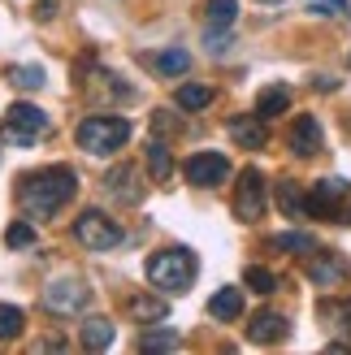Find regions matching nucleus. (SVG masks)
<instances>
[{"label": "nucleus", "mask_w": 351, "mask_h": 355, "mask_svg": "<svg viewBox=\"0 0 351 355\" xmlns=\"http://www.w3.org/2000/svg\"><path fill=\"white\" fill-rule=\"evenodd\" d=\"M277 204H282V212L291 221H300V217H308V195L300 191V182H277Z\"/></svg>", "instance_id": "nucleus-17"}, {"label": "nucleus", "mask_w": 351, "mask_h": 355, "mask_svg": "<svg viewBox=\"0 0 351 355\" xmlns=\"http://www.w3.org/2000/svg\"><path fill=\"white\" fill-rule=\"evenodd\" d=\"M178 347H182V338L173 329H152L139 338V351H178Z\"/></svg>", "instance_id": "nucleus-26"}, {"label": "nucleus", "mask_w": 351, "mask_h": 355, "mask_svg": "<svg viewBox=\"0 0 351 355\" xmlns=\"http://www.w3.org/2000/svg\"><path fill=\"white\" fill-rule=\"evenodd\" d=\"M286 144H291L295 156H317L321 152V121L317 117H295Z\"/></svg>", "instance_id": "nucleus-13"}, {"label": "nucleus", "mask_w": 351, "mask_h": 355, "mask_svg": "<svg viewBox=\"0 0 351 355\" xmlns=\"http://www.w3.org/2000/svg\"><path fill=\"white\" fill-rule=\"evenodd\" d=\"M230 178V161L221 152H196L187 161V182L191 187H221Z\"/></svg>", "instance_id": "nucleus-9"}, {"label": "nucleus", "mask_w": 351, "mask_h": 355, "mask_svg": "<svg viewBox=\"0 0 351 355\" xmlns=\"http://www.w3.org/2000/svg\"><path fill=\"white\" fill-rule=\"evenodd\" d=\"M48 130H52V117L44 109H35V104H13V109L5 113V121H0V139L13 144V148L40 144Z\"/></svg>", "instance_id": "nucleus-4"}, {"label": "nucleus", "mask_w": 351, "mask_h": 355, "mask_svg": "<svg viewBox=\"0 0 351 355\" xmlns=\"http://www.w3.org/2000/svg\"><path fill=\"white\" fill-rule=\"evenodd\" d=\"M78 148L83 152H92V156H113L126 148V139H130V121L126 117H117V113H92V117H83L78 121Z\"/></svg>", "instance_id": "nucleus-3"}, {"label": "nucleus", "mask_w": 351, "mask_h": 355, "mask_svg": "<svg viewBox=\"0 0 351 355\" xmlns=\"http://www.w3.org/2000/svg\"><path fill=\"white\" fill-rule=\"evenodd\" d=\"M9 83H13V87H22V92H40L48 78H44V69H40V65H13V69H9Z\"/></svg>", "instance_id": "nucleus-25"}, {"label": "nucleus", "mask_w": 351, "mask_h": 355, "mask_svg": "<svg viewBox=\"0 0 351 355\" xmlns=\"http://www.w3.org/2000/svg\"><path fill=\"white\" fill-rule=\"evenodd\" d=\"M329 316H334V325H339L343 334H351V299H343L339 308H329Z\"/></svg>", "instance_id": "nucleus-32"}, {"label": "nucleus", "mask_w": 351, "mask_h": 355, "mask_svg": "<svg viewBox=\"0 0 351 355\" xmlns=\"http://www.w3.org/2000/svg\"><path fill=\"white\" fill-rule=\"evenodd\" d=\"M113 321H104V316H92V321H87L83 325V334H78V338H83V347L87 351H104V347H113Z\"/></svg>", "instance_id": "nucleus-18"}, {"label": "nucleus", "mask_w": 351, "mask_h": 355, "mask_svg": "<svg viewBox=\"0 0 351 355\" xmlns=\"http://www.w3.org/2000/svg\"><path fill=\"white\" fill-rule=\"evenodd\" d=\"M74 187L78 178L69 165H48V169H35L22 178V187H17V204L31 221H52L57 212L74 200Z\"/></svg>", "instance_id": "nucleus-1"}, {"label": "nucleus", "mask_w": 351, "mask_h": 355, "mask_svg": "<svg viewBox=\"0 0 351 355\" xmlns=\"http://www.w3.org/2000/svg\"><path fill=\"white\" fill-rule=\"evenodd\" d=\"M304 5L317 17H347V0H304Z\"/></svg>", "instance_id": "nucleus-29"}, {"label": "nucleus", "mask_w": 351, "mask_h": 355, "mask_svg": "<svg viewBox=\"0 0 351 355\" xmlns=\"http://www.w3.org/2000/svg\"><path fill=\"white\" fill-rule=\"evenodd\" d=\"M26 325V312L22 308H13V304H0V343L5 338H17Z\"/></svg>", "instance_id": "nucleus-27"}, {"label": "nucleus", "mask_w": 351, "mask_h": 355, "mask_svg": "<svg viewBox=\"0 0 351 355\" xmlns=\"http://www.w3.org/2000/svg\"><path fill=\"white\" fill-rule=\"evenodd\" d=\"M308 212L312 217H351V182L347 178H321L308 191Z\"/></svg>", "instance_id": "nucleus-6"}, {"label": "nucleus", "mask_w": 351, "mask_h": 355, "mask_svg": "<svg viewBox=\"0 0 351 355\" xmlns=\"http://www.w3.org/2000/svg\"><path fill=\"white\" fill-rule=\"evenodd\" d=\"M5 243H9V247H31V243H35V230H31L26 221H13V225L5 230Z\"/></svg>", "instance_id": "nucleus-30"}, {"label": "nucleus", "mask_w": 351, "mask_h": 355, "mask_svg": "<svg viewBox=\"0 0 351 355\" xmlns=\"http://www.w3.org/2000/svg\"><path fill=\"white\" fill-rule=\"evenodd\" d=\"M87 304H92V291H87L83 277H57V282H48V291H44V308L52 316H78Z\"/></svg>", "instance_id": "nucleus-8"}, {"label": "nucleus", "mask_w": 351, "mask_h": 355, "mask_svg": "<svg viewBox=\"0 0 351 355\" xmlns=\"http://www.w3.org/2000/svg\"><path fill=\"white\" fill-rule=\"evenodd\" d=\"M243 282H248L256 295H273V291H277V277H273L269 269H260V264H252V269L243 273Z\"/></svg>", "instance_id": "nucleus-28"}, {"label": "nucleus", "mask_w": 351, "mask_h": 355, "mask_svg": "<svg viewBox=\"0 0 351 355\" xmlns=\"http://www.w3.org/2000/svg\"><path fill=\"white\" fill-rule=\"evenodd\" d=\"M269 247H273V252H317V239L295 230V234H273Z\"/></svg>", "instance_id": "nucleus-24"}, {"label": "nucleus", "mask_w": 351, "mask_h": 355, "mask_svg": "<svg viewBox=\"0 0 351 355\" xmlns=\"http://www.w3.org/2000/svg\"><path fill=\"white\" fill-rule=\"evenodd\" d=\"M144 273H148V282H152L156 291H165V295H182L191 282H196L200 260H196V252H191V247H165V252L148 256Z\"/></svg>", "instance_id": "nucleus-2"}, {"label": "nucleus", "mask_w": 351, "mask_h": 355, "mask_svg": "<svg viewBox=\"0 0 351 355\" xmlns=\"http://www.w3.org/2000/svg\"><path fill=\"white\" fill-rule=\"evenodd\" d=\"M230 139H234L239 148H248V152L265 148V139H269L265 117H260V113H239V117H230Z\"/></svg>", "instance_id": "nucleus-12"}, {"label": "nucleus", "mask_w": 351, "mask_h": 355, "mask_svg": "<svg viewBox=\"0 0 351 355\" xmlns=\"http://www.w3.org/2000/svg\"><path fill=\"white\" fill-rule=\"evenodd\" d=\"M269 208V187H265V173L260 169H243L239 173V187H234V217L239 221H260Z\"/></svg>", "instance_id": "nucleus-7"}, {"label": "nucleus", "mask_w": 351, "mask_h": 355, "mask_svg": "<svg viewBox=\"0 0 351 355\" xmlns=\"http://www.w3.org/2000/svg\"><path fill=\"white\" fill-rule=\"evenodd\" d=\"M208 316H213V321H239L243 316V291L239 286H221L213 299H208Z\"/></svg>", "instance_id": "nucleus-15"}, {"label": "nucleus", "mask_w": 351, "mask_h": 355, "mask_svg": "<svg viewBox=\"0 0 351 355\" xmlns=\"http://www.w3.org/2000/svg\"><path fill=\"white\" fill-rule=\"evenodd\" d=\"M347 61H351V57H347Z\"/></svg>", "instance_id": "nucleus-36"}, {"label": "nucleus", "mask_w": 351, "mask_h": 355, "mask_svg": "<svg viewBox=\"0 0 351 355\" xmlns=\"http://www.w3.org/2000/svg\"><path fill=\"white\" fill-rule=\"evenodd\" d=\"M148 173L156 178V182H165V178L173 173V161H169V148L156 139V144H148Z\"/></svg>", "instance_id": "nucleus-23"}, {"label": "nucleus", "mask_w": 351, "mask_h": 355, "mask_svg": "<svg viewBox=\"0 0 351 355\" xmlns=\"http://www.w3.org/2000/svg\"><path fill=\"white\" fill-rule=\"evenodd\" d=\"M152 126H156V135H173V130H178V121H173V113L161 109V113L152 117Z\"/></svg>", "instance_id": "nucleus-33"}, {"label": "nucleus", "mask_w": 351, "mask_h": 355, "mask_svg": "<svg viewBox=\"0 0 351 355\" xmlns=\"http://www.w3.org/2000/svg\"><path fill=\"white\" fill-rule=\"evenodd\" d=\"M286 109H291V87H282V83L265 87L260 100H256V113L260 117H277V113H286Z\"/></svg>", "instance_id": "nucleus-19"}, {"label": "nucleus", "mask_w": 351, "mask_h": 355, "mask_svg": "<svg viewBox=\"0 0 351 355\" xmlns=\"http://www.w3.org/2000/svg\"><path fill=\"white\" fill-rule=\"evenodd\" d=\"M286 334H291V321H286L282 312H256L252 325H248V338L256 347H273V343H282Z\"/></svg>", "instance_id": "nucleus-11"}, {"label": "nucleus", "mask_w": 351, "mask_h": 355, "mask_svg": "<svg viewBox=\"0 0 351 355\" xmlns=\"http://www.w3.org/2000/svg\"><path fill=\"white\" fill-rule=\"evenodd\" d=\"M308 277L317 282V286L329 291V286H339V282L347 277V264H343L339 256H329V252H317V256L308 260Z\"/></svg>", "instance_id": "nucleus-14"}, {"label": "nucleus", "mask_w": 351, "mask_h": 355, "mask_svg": "<svg viewBox=\"0 0 351 355\" xmlns=\"http://www.w3.org/2000/svg\"><path fill=\"white\" fill-rule=\"evenodd\" d=\"M74 239L87 247V252H113V247L126 239V234H121V225L109 217V212H100V208H83V212H78V221H74Z\"/></svg>", "instance_id": "nucleus-5"}, {"label": "nucleus", "mask_w": 351, "mask_h": 355, "mask_svg": "<svg viewBox=\"0 0 351 355\" xmlns=\"http://www.w3.org/2000/svg\"><path fill=\"white\" fill-rule=\"evenodd\" d=\"M104 191H109L117 204H144V178H139L135 165L109 169V173H104Z\"/></svg>", "instance_id": "nucleus-10"}, {"label": "nucleus", "mask_w": 351, "mask_h": 355, "mask_svg": "<svg viewBox=\"0 0 351 355\" xmlns=\"http://www.w3.org/2000/svg\"><path fill=\"white\" fill-rule=\"evenodd\" d=\"M204 44H208V52H213V57H221V52L230 48V31H208Z\"/></svg>", "instance_id": "nucleus-31"}, {"label": "nucleus", "mask_w": 351, "mask_h": 355, "mask_svg": "<svg viewBox=\"0 0 351 355\" xmlns=\"http://www.w3.org/2000/svg\"><path fill=\"white\" fill-rule=\"evenodd\" d=\"M52 13H57V5H52V0H44V5L35 9V17H52Z\"/></svg>", "instance_id": "nucleus-34"}, {"label": "nucleus", "mask_w": 351, "mask_h": 355, "mask_svg": "<svg viewBox=\"0 0 351 355\" xmlns=\"http://www.w3.org/2000/svg\"><path fill=\"white\" fill-rule=\"evenodd\" d=\"M239 17V0H208L204 5V26L208 31H230Z\"/></svg>", "instance_id": "nucleus-16"}, {"label": "nucleus", "mask_w": 351, "mask_h": 355, "mask_svg": "<svg viewBox=\"0 0 351 355\" xmlns=\"http://www.w3.org/2000/svg\"><path fill=\"white\" fill-rule=\"evenodd\" d=\"M130 312L139 316V321H165V312H169V304H165V299H152V295H135L130 299Z\"/></svg>", "instance_id": "nucleus-22"}, {"label": "nucleus", "mask_w": 351, "mask_h": 355, "mask_svg": "<svg viewBox=\"0 0 351 355\" xmlns=\"http://www.w3.org/2000/svg\"><path fill=\"white\" fill-rule=\"evenodd\" d=\"M260 5H282V0H260Z\"/></svg>", "instance_id": "nucleus-35"}, {"label": "nucleus", "mask_w": 351, "mask_h": 355, "mask_svg": "<svg viewBox=\"0 0 351 355\" xmlns=\"http://www.w3.org/2000/svg\"><path fill=\"white\" fill-rule=\"evenodd\" d=\"M152 69L178 78V74H187V69H191V52L187 48H165V52H156V57H152Z\"/></svg>", "instance_id": "nucleus-20"}, {"label": "nucleus", "mask_w": 351, "mask_h": 355, "mask_svg": "<svg viewBox=\"0 0 351 355\" xmlns=\"http://www.w3.org/2000/svg\"><path fill=\"white\" fill-rule=\"evenodd\" d=\"M173 100H178V109L196 113V109H208V104H213V87H204V83H182Z\"/></svg>", "instance_id": "nucleus-21"}]
</instances>
